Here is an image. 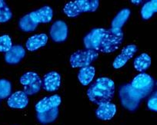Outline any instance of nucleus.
Masks as SVG:
<instances>
[{"mask_svg":"<svg viewBox=\"0 0 157 125\" xmlns=\"http://www.w3.org/2000/svg\"><path fill=\"white\" fill-rule=\"evenodd\" d=\"M62 102V99L58 94L52 95L50 97H44L39 101L36 105V111L37 113H43L53 108H58Z\"/></svg>","mask_w":157,"mask_h":125,"instance_id":"nucleus-9","label":"nucleus"},{"mask_svg":"<svg viewBox=\"0 0 157 125\" xmlns=\"http://www.w3.org/2000/svg\"><path fill=\"white\" fill-rule=\"evenodd\" d=\"M25 51L21 46H13L5 55V61L8 64H18L25 57Z\"/></svg>","mask_w":157,"mask_h":125,"instance_id":"nucleus-14","label":"nucleus"},{"mask_svg":"<svg viewBox=\"0 0 157 125\" xmlns=\"http://www.w3.org/2000/svg\"><path fill=\"white\" fill-rule=\"evenodd\" d=\"M13 16L11 9L5 1L0 0V23H5L10 20Z\"/></svg>","mask_w":157,"mask_h":125,"instance_id":"nucleus-23","label":"nucleus"},{"mask_svg":"<svg viewBox=\"0 0 157 125\" xmlns=\"http://www.w3.org/2000/svg\"><path fill=\"white\" fill-rule=\"evenodd\" d=\"M51 39L55 42H63L68 36V26L65 22L58 20L54 22L50 28Z\"/></svg>","mask_w":157,"mask_h":125,"instance_id":"nucleus-8","label":"nucleus"},{"mask_svg":"<svg viewBox=\"0 0 157 125\" xmlns=\"http://www.w3.org/2000/svg\"><path fill=\"white\" fill-rule=\"evenodd\" d=\"M98 0H77L65 5L63 12L68 17L75 18L83 13H93L99 7Z\"/></svg>","mask_w":157,"mask_h":125,"instance_id":"nucleus-3","label":"nucleus"},{"mask_svg":"<svg viewBox=\"0 0 157 125\" xmlns=\"http://www.w3.org/2000/svg\"><path fill=\"white\" fill-rule=\"evenodd\" d=\"M12 84L6 79H0V99H5L10 95Z\"/></svg>","mask_w":157,"mask_h":125,"instance_id":"nucleus-24","label":"nucleus"},{"mask_svg":"<svg viewBox=\"0 0 157 125\" xmlns=\"http://www.w3.org/2000/svg\"><path fill=\"white\" fill-rule=\"evenodd\" d=\"M132 3H141L142 1H131Z\"/></svg>","mask_w":157,"mask_h":125,"instance_id":"nucleus-27","label":"nucleus"},{"mask_svg":"<svg viewBox=\"0 0 157 125\" xmlns=\"http://www.w3.org/2000/svg\"><path fill=\"white\" fill-rule=\"evenodd\" d=\"M29 98L24 91H19L13 93L8 99V106L13 109H23L28 105Z\"/></svg>","mask_w":157,"mask_h":125,"instance_id":"nucleus-13","label":"nucleus"},{"mask_svg":"<svg viewBox=\"0 0 157 125\" xmlns=\"http://www.w3.org/2000/svg\"><path fill=\"white\" fill-rule=\"evenodd\" d=\"M134 68L138 72H143L151 65V58L148 54L143 53L135 58L133 62Z\"/></svg>","mask_w":157,"mask_h":125,"instance_id":"nucleus-18","label":"nucleus"},{"mask_svg":"<svg viewBox=\"0 0 157 125\" xmlns=\"http://www.w3.org/2000/svg\"><path fill=\"white\" fill-rule=\"evenodd\" d=\"M155 13H157V0L149 1L142 7L141 16L143 19H150Z\"/></svg>","mask_w":157,"mask_h":125,"instance_id":"nucleus-21","label":"nucleus"},{"mask_svg":"<svg viewBox=\"0 0 157 125\" xmlns=\"http://www.w3.org/2000/svg\"><path fill=\"white\" fill-rule=\"evenodd\" d=\"M147 106L151 111H157V91L149 97L147 102Z\"/></svg>","mask_w":157,"mask_h":125,"instance_id":"nucleus-26","label":"nucleus"},{"mask_svg":"<svg viewBox=\"0 0 157 125\" xmlns=\"http://www.w3.org/2000/svg\"><path fill=\"white\" fill-rule=\"evenodd\" d=\"M95 68L93 66H87V67L82 68L78 72V81L84 86L89 85L93 80L95 76Z\"/></svg>","mask_w":157,"mask_h":125,"instance_id":"nucleus-17","label":"nucleus"},{"mask_svg":"<svg viewBox=\"0 0 157 125\" xmlns=\"http://www.w3.org/2000/svg\"><path fill=\"white\" fill-rule=\"evenodd\" d=\"M123 39V32L122 29L94 28L84 38V45L89 50L112 53L120 48Z\"/></svg>","mask_w":157,"mask_h":125,"instance_id":"nucleus-1","label":"nucleus"},{"mask_svg":"<svg viewBox=\"0 0 157 125\" xmlns=\"http://www.w3.org/2000/svg\"><path fill=\"white\" fill-rule=\"evenodd\" d=\"M19 26L22 31L25 32H30L33 31L36 29L38 25L35 23L29 16V14H27L24 16L20 19L19 22Z\"/></svg>","mask_w":157,"mask_h":125,"instance_id":"nucleus-22","label":"nucleus"},{"mask_svg":"<svg viewBox=\"0 0 157 125\" xmlns=\"http://www.w3.org/2000/svg\"><path fill=\"white\" fill-rule=\"evenodd\" d=\"M115 84L108 78H99L87 91L89 99L97 105L110 103L114 96Z\"/></svg>","mask_w":157,"mask_h":125,"instance_id":"nucleus-2","label":"nucleus"},{"mask_svg":"<svg viewBox=\"0 0 157 125\" xmlns=\"http://www.w3.org/2000/svg\"><path fill=\"white\" fill-rule=\"evenodd\" d=\"M53 12L49 6H44L36 11L29 13V16L33 22L39 25V23H48L52 19Z\"/></svg>","mask_w":157,"mask_h":125,"instance_id":"nucleus-12","label":"nucleus"},{"mask_svg":"<svg viewBox=\"0 0 157 125\" xmlns=\"http://www.w3.org/2000/svg\"><path fill=\"white\" fill-rule=\"evenodd\" d=\"M48 42V36L46 34L34 35L27 40L26 49L30 52H33L42 47H44Z\"/></svg>","mask_w":157,"mask_h":125,"instance_id":"nucleus-16","label":"nucleus"},{"mask_svg":"<svg viewBox=\"0 0 157 125\" xmlns=\"http://www.w3.org/2000/svg\"><path fill=\"white\" fill-rule=\"evenodd\" d=\"M130 86L142 100L152 92L154 86L153 78L146 73H140L132 79Z\"/></svg>","mask_w":157,"mask_h":125,"instance_id":"nucleus-4","label":"nucleus"},{"mask_svg":"<svg viewBox=\"0 0 157 125\" xmlns=\"http://www.w3.org/2000/svg\"><path fill=\"white\" fill-rule=\"evenodd\" d=\"M129 16H130V10L128 9H124L121 10L113 19V22H112V28L121 29L122 27L128 20Z\"/></svg>","mask_w":157,"mask_h":125,"instance_id":"nucleus-19","label":"nucleus"},{"mask_svg":"<svg viewBox=\"0 0 157 125\" xmlns=\"http://www.w3.org/2000/svg\"><path fill=\"white\" fill-rule=\"evenodd\" d=\"M59 114L58 108H53L43 113H37V118L40 123L43 124L52 123L55 121Z\"/></svg>","mask_w":157,"mask_h":125,"instance_id":"nucleus-20","label":"nucleus"},{"mask_svg":"<svg viewBox=\"0 0 157 125\" xmlns=\"http://www.w3.org/2000/svg\"><path fill=\"white\" fill-rule=\"evenodd\" d=\"M120 98L121 104L126 109L133 111L139 107L141 99L134 92L130 84L124 85L120 88Z\"/></svg>","mask_w":157,"mask_h":125,"instance_id":"nucleus-7","label":"nucleus"},{"mask_svg":"<svg viewBox=\"0 0 157 125\" xmlns=\"http://www.w3.org/2000/svg\"><path fill=\"white\" fill-rule=\"evenodd\" d=\"M136 52L137 47L135 45H129V46H126L113 61V68L118 69L124 66L126 62L133 57Z\"/></svg>","mask_w":157,"mask_h":125,"instance_id":"nucleus-10","label":"nucleus"},{"mask_svg":"<svg viewBox=\"0 0 157 125\" xmlns=\"http://www.w3.org/2000/svg\"><path fill=\"white\" fill-rule=\"evenodd\" d=\"M12 39L8 35L0 36V52L6 53L13 47Z\"/></svg>","mask_w":157,"mask_h":125,"instance_id":"nucleus-25","label":"nucleus"},{"mask_svg":"<svg viewBox=\"0 0 157 125\" xmlns=\"http://www.w3.org/2000/svg\"><path fill=\"white\" fill-rule=\"evenodd\" d=\"M21 85L23 86L24 92L27 95H33L39 92L41 89L43 81L37 73L29 72L20 78Z\"/></svg>","mask_w":157,"mask_h":125,"instance_id":"nucleus-5","label":"nucleus"},{"mask_svg":"<svg viewBox=\"0 0 157 125\" xmlns=\"http://www.w3.org/2000/svg\"><path fill=\"white\" fill-rule=\"evenodd\" d=\"M116 113V106L113 103L99 105L96 111V117L102 120H111Z\"/></svg>","mask_w":157,"mask_h":125,"instance_id":"nucleus-15","label":"nucleus"},{"mask_svg":"<svg viewBox=\"0 0 157 125\" xmlns=\"http://www.w3.org/2000/svg\"><path fill=\"white\" fill-rule=\"evenodd\" d=\"M99 57V53L93 50H79L74 52L70 57V64L72 68H84L90 66Z\"/></svg>","mask_w":157,"mask_h":125,"instance_id":"nucleus-6","label":"nucleus"},{"mask_svg":"<svg viewBox=\"0 0 157 125\" xmlns=\"http://www.w3.org/2000/svg\"><path fill=\"white\" fill-rule=\"evenodd\" d=\"M61 85V76L56 72H50L43 78V89L49 92H54L59 88Z\"/></svg>","mask_w":157,"mask_h":125,"instance_id":"nucleus-11","label":"nucleus"}]
</instances>
